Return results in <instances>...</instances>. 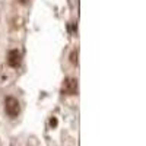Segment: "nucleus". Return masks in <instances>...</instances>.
I'll return each mask as SVG.
<instances>
[{
  "mask_svg": "<svg viewBox=\"0 0 146 146\" xmlns=\"http://www.w3.org/2000/svg\"><path fill=\"white\" fill-rule=\"evenodd\" d=\"M21 51L19 50H10L7 54V64L10 67H18L21 64Z\"/></svg>",
  "mask_w": 146,
  "mask_h": 146,
  "instance_id": "nucleus-3",
  "label": "nucleus"
},
{
  "mask_svg": "<svg viewBox=\"0 0 146 146\" xmlns=\"http://www.w3.org/2000/svg\"><path fill=\"white\" fill-rule=\"evenodd\" d=\"M62 92L64 95H76L78 94V79L66 78L62 85Z\"/></svg>",
  "mask_w": 146,
  "mask_h": 146,
  "instance_id": "nucleus-2",
  "label": "nucleus"
},
{
  "mask_svg": "<svg viewBox=\"0 0 146 146\" xmlns=\"http://www.w3.org/2000/svg\"><path fill=\"white\" fill-rule=\"evenodd\" d=\"M78 56H79L78 50H72V53H70V63L72 64H78Z\"/></svg>",
  "mask_w": 146,
  "mask_h": 146,
  "instance_id": "nucleus-4",
  "label": "nucleus"
},
{
  "mask_svg": "<svg viewBox=\"0 0 146 146\" xmlns=\"http://www.w3.org/2000/svg\"><path fill=\"white\" fill-rule=\"evenodd\" d=\"M50 124H51L53 127H56V126H57V120H56V118H51V120H50Z\"/></svg>",
  "mask_w": 146,
  "mask_h": 146,
  "instance_id": "nucleus-5",
  "label": "nucleus"
},
{
  "mask_svg": "<svg viewBox=\"0 0 146 146\" xmlns=\"http://www.w3.org/2000/svg\"><path fill=\"white\" fill-rule=\"evenodd\" d=\"M5 111L9 117L15 118L19 115L21 113V105H19V101L16 98H13V96H6L5 100Z\"/></svg>",
  "mask_w": 146,
  "mask_h": 146,
  "instance_id": "nucleus-1",
  "label": "nucleus"
},
{
  "mask_svg": "<svg viewBox=\"0 0 146 146\" xmlns=\"http://www.w3.org/2000/svg\"><path fill=\"white\" fill-rule=\"evenodd\" d=\"M18 2H19L21 5H27V3L29 2V0H18Z\"/></svg>",
  "mask_w": 146,
  "mask_h": 146,
  "instance_id": "nucleus-6",
  "label": "nucleus"
}]
</instances>
